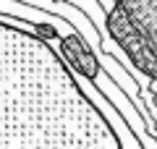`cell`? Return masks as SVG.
Listing matches in <instances>:
<instances>
[{
  "mask_svg": "<svg viewBox=\"0 0 157 149\" xmlns=\"http://www.w3.org/2000/svg\"><path fill=\"white\" fill-rule=\"evenodd\" d=\"M0 13H8V16L24 18V21H34V24H45V26H52L63 39L73 34V26L68 21H63L60 16L47 11H39L34 6H26V3H18V0H0Z\"/></svg>",
  "mask_w": 157,
  "mask_h": 149,
  "instance_id": "cell-1",
  "label": "cell"
}]
</instances>
